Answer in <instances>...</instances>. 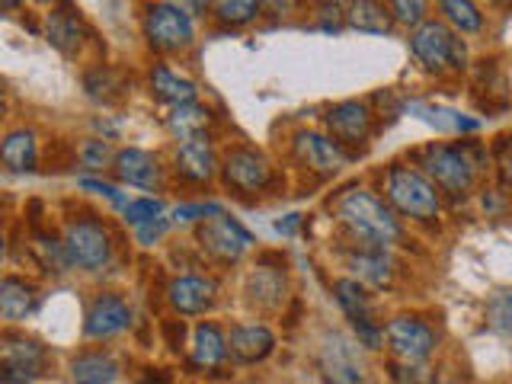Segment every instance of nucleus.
Masks as SVG:
<instances>
[{
  "instance_id": "37",
  "label": "nucleus",
  "mask_w": 512,
  "mask_h": 384,
  "mask_svg": "<svg viewBox=\"0 0 512 384\" xmlns=\"http://www.w3.org/2000/svg\"><path fill=\"white\" fill-rule=\"evenodd\" d=\"M164 215V199H154V196H144V199H132L122 208V218L128 228H138V224H148L154 218Z\"/></svg>"
},
{
  "instance_id": "30",
  "label": "nucleus",
  "mask_w": 512,
  "mask_h": 384,
  "mask_svg": "<svg viewBox=\"0 0 512 384\" xmlns=\"http://www.w3.org/2000/svg\"><path fill=\"white\" fill-rule=\"evenodd\" d=\"M84 90H87L90 100L103 103V106L125 100V93H128L125 74L116 71V68H109V64H96V68H90L84 74Z\"/></svg>"
},
{
  "instance_id": "38",
  "label": "nucleus",
  "mask_w": 512,
  "mask_h": 384,
  "mask_svg": "<svg viewBox=\"0 0 512 384\" xmlns=\"http://www.w3.org/2000/svg\"><path fill=\"white\" fill-rule=\"evenodd\" d=\"M218 215H224V208L218 202H183L170 212L173 224H202V221L218 218Z\"/></svg>"
},
{
  "instance_id": "21",
  "label": "nucleus",
  "mask_w": 512,
  "mask_h": 384,
  "mask_svg": "<svg viewBox=\"0 0 512 384\" xmlns=\"http://www.w3.org/2000/svg\"><path fill=\"white\" fill-rule=\"evenodd\" d=\"M228 352L237 365H260L276 352V333L266 324H234L228 330Z\"/></svg>"
},
{
  "instance_id": "6",
  "label": "nucleus",
  "mask_w": 512,
  "mask_h": 384,
  "mask_svg": "<svg viewBox=\"0 0 512 384\" xmlns=\"http://www.w3.org/2000/svg\"><path fill=\"white\" fill-rule=\"evenodd\" d=\"M221 183L228 192H234L237 199H260L263 192L276 189L279 173L276 164L263 154L260 148L250 144H234L221 157Z\"/></svg>"
},
{
  "instance_id": "3",
  "label": "nucleus",
  "mask_w": 512,
  "mask_h": 384,
  "mask_svg": "<svg viewBox=\"0 0 512 384\" xmlns=\"http://www.w3.org/2000/svg\"><path fill=\"white\" fill-rule=\"evenodd\" d=\"M381 192L404 224H416V228H436L445 215V196L442 189L429 180V176L416 167L394 160L381 176Z\"/></svg>"
},
{
  "instance_id": "18",
  "label": "nucleus",
  "mask_w": 512,
  "mask_h": 384,
  "mask_svg": "<svg viewBox=\"0 0 512 384\" xmlns=\"http://www.w3.org/2000/svg\"><path fill=\"white\" fill-rule=\"evenodd\" d=\"M285 263L279 266H269V256H263L260 263H256L250 272H247V282H244V295H247V304L263 314H272L279 311L285 304Z\"/></svg>"
},
{
  "instance_id": "11",
  "label": "nucleus",
  "mask_w": 512,
  "mask_h": 384,
  "mask_svg": "<svg viewBox=\"0 0 512 384\" xmlns=\"http://www.w3.org/2000/svg\"><path fill=\"white\" fill-rule=\"evenodd\" d=\"M324 125H327V135L340 144V148L356 157L362 154L368 144H372L375 135V112L368 109V103L359 100H343V103H333L324 112Z\"/></svg>"
},
{
  "instance_id": "28",
  "label": "nucleus",
  "mask_w": 512,
  "mask_h": 384,
  "mask_svg": "<svg viewBox=\"0 0 512 384\" xmlns=\"http://www.w3.org/2000/svg\"><path fill=\"white\" fill-rule=\"evenodd\" d=\"M439 20L452 26L458 36H480L487 29V13L477 0H436Z\"/></svg>"
},
{
  "instance_id": "27",
  "label": "nucleus",
  "mask_w": 512,
  "mask_h": 384,
  "mask_svg": "<svg viewBox=\"0 0 512 384\" xmlns=\"http://www.w3.org/2000/svg\"><path fill=\"white\" fill-rule=\"evenodd\" d=\"M346 26L365 36H388L397 23L384 0H352L346 7Z\"/></svg>"
},
{
  "instance_id": "44",
  "label": "nucleus",
  "mask_w": 512,
  "mask_h": 384,
  "mask_svg": "<svg viewBox=\"0 0 512 384\" xmlns=\"http://www.w3.org/2000/svg\"><path fill=\"white\" fill-rule=\"evenodd\" d=\"M298 0H263V10H269L272 16H285L295 10Z\"/></svg>"
},
{
  "instance_id": "23",
  "label": "nucleus",
  "mask_w": 512,
  "mask_h": 384,
  "mask_svg": "<svg viewBox=\"0 0 512 384\" xmlns=\"http://www.w3.org/2000/svg\"><path fill=\"white\" fill-rule=\"evenodd\" d=\"M39 301L42 295L36 282L13 276V272H7L4 282H0V317H4L7 324H20V320L32 317L39 311Z\"/></svg>"
},
{
  "instance_id": "34",
  "label": "nucleus",
  "mask_w": 512,
  "mask_h": 384,
  "mask_svg": "<svg viewBox=\"0 0 512 384\" xmlns=\"http://www.w3.org/2000/svg\"><path fill=\"white\" fill-rule=\"evenodd\" d=\"M116 154L119 151H112L109 138H87L77 148V164L84 167V170H93V173H100L106 167L112 170V164H116Z\"/></svg>"
},
{
  "instance_id": "13",
  "label": "nucleus",
  "mask_w": 512,
  "mask_h": 384,
  "mask_svg": "<svg viewBox=\"0 0 512 384\" xmlns=\"http://www.w3.org/2000/svg\"><path fill=\"white\" fill-rule=\"evenodd\" d=\"M292 157L314 180H333L352 160L327 132H317V128H298L292 135Z\"/></svg>"
},
{
  "instance_id": "25",
  "label": "nucleus",
  "mask_w": 512,
  "mask_h": 384,
  "mask_svg": "<svg viewBox=\"0 0 512 384\" xmlns=\"http://www.w3.org/2000/svg\"><path fill=\"white\" fill-rule=\"evenodd\" d=\"M0 164L10 173H32L39 167V135L32 128H13L0 144Z\"/></svg>"
},
{
  "instance_id": "31",
  "label": "nucleus",
  "mask_w": 512,
  "mask_h": 384,
  "mask_svg": "<svg viewBox=\"0 0 512 384\" xmlns=\"http://www.w3.org/2000/svg\"><path fill=\"white\" fill-rule=\"evenodd\" d=\"M333 298L340 304V311L346 320H362V317H375V301L368 295V285L359 279H336L333 282Z\"/></svg>"
},
{
  "instance_id": "45",
  "label": "nucleus",
  "mask_w": 512,
  "mask_h": 384,
  "mask_svg": "<svg viewBox=\"0 0 512 384\" xmlns=\"http://www.w3.org/2000/svg\"><path fill=\"white\" fill-rule=\"evenodd\" d=\"M141 384H170V375L164 372V368H148L141 378Z\"/></svg>"
},
{
  "instance_id": "2",
  "label": "nucleus",
  "mask_w": 512,
  "mask_h": 384,
  "mask_svg": "<svg viewBox=\"0 0 512 384\" xmlns=\"http://www.w3.org/2000/svg\"><path fill=\"white\" fill-rule=\"evenodd\" d=\"M333 218L349 237L352 247L391 250L407 240V224L384 202V196L365 186H349L346 192H340L333 202Z\"/></svg>"
},
{
  "instance_id": "47",
  "label": "nucleus",
  "mask_w": 512,
  "mask_h": 384,
  "mask_svg": "<svg viewBox=\"0 0 512 384\" xmlns=\"http://www.w3.org/2000/svg\"><path fill=\"white\" fill-rule=\"evenodd\" d=\"M352 4V0H317V7H349Z\"/></svg>"
},
{
  "instance_id": "33",
  "label": "nucleus",
  "mask_w": 512,
  "mask_h": 384,
  "mask_svg": "<svg viewBox=\"0 0 512 384\" xmlns=\"http://www.w3.org/2000/svg\"><path fill=\"white\" fill-rule=\"evenodd\" d=\"M263 13V0H212V16L218 26L244 29Z\"/></svg>"
},
{
  "instance_id": "26",
  "label": "nucleus",
  "mask_w": 512,
  "mask_h": 384,
  "mask_svg": "<svg viewBox=\"0 0 512 384\" xmlns=\"http://www.w3.org/2000/svg\"><path fill=\"white\" fill-rule=\"evenodd\" d=\"M148 87H151V96L157 103H167V106H183V103H192L199 96V87L192 84L189 77L176 74L170 64H154L148 71Z\"/></svg>"
},
{
  "instance_id": "24",
  "label": "nucleus",
  "mask_w": 512,
  "mask_h": 384,
  "mask_svg": "<svg viewBox=\"0 0 512 384\" xmlns=\"http://www.w3.org/2000/svg\"><path fill=\"white\" fill-rule=\"evenodd\" d=\"M71 384H112L122 375L119 359L109 349H84L68 365Z\"/></svg>"
},
{
  "instance_id": "29",
  "label": "nucleus",
  "mask_w": 512,
  "mask_h": 384,
  "mask_svg": "<svg viewBox=\"0 0 512 384\" xmlns=\"http://www.w3.org/2000/svg\"><path fill=\"white\" fill-rule=\"evenodd\" d=\"M212 122H215L212 109L192 100V103H183V106H173V112L167 116V132H170L176 141H189V138L208 135V128H212Z\"/></svg>"
},
{
  "instance_id": "42",
  "label": "nucleus",
  "mask_w": 512,
  "mask_h": 384,
  "mask_svg": "<svg viewBox=\"0 0 512 384\" xmlns=\"http://www.w3.org/2000/svg\"><path fill=\"white\" fill-rule=\"evenodd\" d=\"M80 189H87V192H96V196H103L112 208H119V212H122V208H125L128 202H132V199L125 196V192H119L116 186H109V183H103V180H93V176H84V180H80Z\"/></svg>"
},
{
  "instance_id": "22",
  "label": "nucleus",
  "mask_w": 512,
  "mask_h": 384,
  "mask_svg": "<svg viewBox=\"0 0 512 384\" xmlns=\"http://www.w3.org/2000/svg\"><path fill=\"white\" fill-rule=\"evenodd\" d=\"M228 359H231L228 333H224L215 320H199V324L192 327V336H189V362H192V368L212 372V368H221Z\"/></svg>"
},
{
  "instance_id": "39",
  "label": "nucleus",
  "mask_w": 512,
  "mask_h": 384,
  "mask_svg": "<svg viewBox=\"0 0 512 384\" xmlns=\"http://www.w3.org/2000/svg\"><path fill=\"white\" fill-rule=\"evenodd\" d=\"M493 167H496V180L512 196V132L500 135L493 144Z\"/></svg>"
},
{
  "instance_id": "49",
  "label": "nucleus",
  "mask_w": 512,
  "mask_h": 384,
  "mask_svg": "<svg viewBox=\"0 0 512 384\" xmlns=\"http://www.w3.org/2000/svg\"><path fill=\"white\" fill-rule=\"evenodd\" d=\"M20 4H23V0H0V7H4L7 13H10V10H16Z\"/></svg>"
},
{
  "instance_id": "4",
  "label": "nucleus",
  "mask_w": 512,
  "mask_h": 384,
  "mask_svg": "<svg viewBox=\"0 0 512 384\" xmlns=\"http://www.w3.org/2000/svg\"><path fill=\"white\" fill-rule=\"evenodd\" d=\"M410 55L420 64V71L429 77H461L471 68V48L468 39L458 36V32L442 23L439 16H432L423 26H416L410 32Z\"/></svg>"
},
{
  "instance_id": "12",
  "label": "nucleus",
  "mask_w": 512,
  "mask_h": 384,
  "mask_svg": "<svg viewBox=\"0 0 512 384\" xmlns=\"http://www.w3.org/2000/svg\"><path fill=\"white\" fill-rule=\"evenodd\" d=\"M196 244L212 263L234 266V263H240V256H244L256 240L237 218L218 215V218H208V221L196 224Z\"/></svg>"
},
{
  "instance_id": "20",
  "label": "nucleus",
  "mask_w": 512,
  "mask_h": 384,
  "mask_svg": "<svg viewBox=\"0 0 512 384\" xmlns=\"http://www.w3.org/2000/svg\"><path fill=\"white\" fill-rule=\"evenodd\" d=\"M346 266L352 279H359L368 288H391L397 279V260L384 247H349Z\"/></svg>"
},
{
  "instance_id": "14",
  "label": "nucleus",
  "mask_w": 512,
  "mask_h": 384,
  "mask_svg": "<svg viewBox=\"0 0 512 384\" xmlns=\"http://www.w3.org/2000/svg\"><path fill=\"white\" fill-rule=\"evenodd\" d=\"M132 327V304L119 292H96L84 311V336L93 343H106Z\"/></svg>"
},
{
  "instance_id": "43",
  "label": "nucleus",
  "mask_w": 512,
  "mask_h": 384,
  "mask_svg": "<svg viewBox=\"0 0 512 384\" xmlns=\"http://www.w3.org/2000/svg\"><path fill=\"white\" fill-rule=\"evenodd\" d=\"M164 333H167V343H170L173 352H176V349H183V333H186L183 320H167V324H164Z\"/></svg>"
},
{
  "instance_id": "19",
  "label": "nucleus",
  "mask_w": 512,
  "mask_h": 384,
  "mask_svg": "<svg viewBox=\"0 0 512 384\" xmlns=\"http://www.w3.org/2000/svg\"><path fill=\"white\" fill-rule=\"evenodd\" d=\"M112 173H116V180L125 183V186H135V189H164V164H160V157L144 151V148H122L116 154V164H112Z\"/></svg>"
},
{
  "instance_id": "10",
  "label": "nucleus",
  "mask_w": 512,
  "mask_h": 384,
  "mask_svg": "<svg viewBox=\"0 0 512 384\" xmlns=\"http://www.w3.org/2000/svg\"><path fill=\"white\" fill-rule=\"evenodd\" d=\"M317 372L327 384H365L368 365L362 343L346 333H324L317 346Z\"/></svg>"
},
{
  "instance_id": "15",
  "label": "nucleus",
  "mask_w": 512,
  "mask_h": 384,
  "mask_svg": "<svg viewBox=\"0 0 512 384\" xmlns=\"http://www.w3.org/2000/svg\"><path fill=\"white\" fill-rule=\"evenodd\" d=\"M173 173L180 176L186 186H208L221 176V157L212 148V138L199 135L180 141L173 151Z\"/></svg>"
},
{
  "instance_id": "17",
  "label": "nucleus",
  "mask_w": 512,
  "mask_h": 384,
  "mask_svg": "<svg viewBox=\"0 0 512 384\" xmlns=\"http://www.w3.org/2000/svg\"><path fill=\"white\" fill-rule=\"evenodd\" d=\"M167 304L180 317H202L218 304V282L212 276H176L167 285Z\"/></svg>"
},
{
  "instance_id": "5",
  "label": "nucleus",
  "mask_w": 512,
  "mask_h": 384,
  "mask_svg": "<svg viewBox=\"0 0 512 384\" xmlns=\"http://www.w3.org/2000/svg\"><path fill=\"white\" fill-rule=\"evenodd\" d=\"M61 244L68 250L71 266L84 272H103L116 256V237H112L109 224L90 212L64 218Z\"/></svg>"
},
{
  "instance_id": "48",
  "label": "nucleus",
  "mask_w": 512,
  "mask_h": 384,
  "mask_svg": "<svg viewBox=\"0 0 512 384\" xmlns=\"http://www.w3.org/2000/svg\"><path fill=\"white\" fill-rule=\"evenodd\" d=\"M487 4L496 10H512V0H487Z\"/></svg>"
},
{
  "instance_id": "46",
  "label": "nucleus",
  "mask_w": 512,
  "mask_h": 384,
  "mask_svg": "<svg viewBox=\"0 0 512 384\" xmlns=\"http://www.w3.org/2000/svg\"><path fill=\"white\" fill-rule=\"evenodd\" d=\"M298 224H301V215H285L282 221H276V231L279 234H295Z\"/></svg>"
},
{
  "instance_id": "36",
  "label": "nucleus",
  "mask_w": 512,
  "mask_h": 384,
  "mask_svg": "<svg viewBox=\"0 0 512 384\" xmlns=\"http://www.w3.org/2000/svg\"><path fill=\"white\" fill-rule=\"evenodd\" d=\"M388 381L391 384H436V372L429 368V362L388 359Z\"/></svg>"
},
{
  "instance_id": "41",
  "label": "nucleus",
  "mask_w": 512,
  "mask_h": 384,
  "mask_svg": "<svg viewBox=\"0 0 512 384\" xmlns=\"http://www.w3.org/2000/svg\"><path fill=\"white\" fill-rule=\"evenodd\" d=\"M173 228V218H154V221H148V224H138L135 228V240L141 247H154L157 240H164L167 237V231Z\"/></svg>"
},
{
  "instance_id": "16",
  "label": "nucleus",
  "mask_w": 512,
  "mask_h": 384,
  "mask_svg": "<svg viewBox=\"0 0 512 384\" xmlns=\"http://www.w3.org/2000/svg\"><path fill=\"white\" fill-rule=\"evenodd\" d=\"M45 39L64 58H77L84 52V45L90 39V26L84 23V16H80V10L71 0H61L55 10L45 13Z\"/></svg>"
},
{
  "instance_id": "35",
  "label": "nucleus",
  "mask_w": 512,
  "mask_h": 384,
  "mask_svg": "<svg viewBox=\"0 0 512 384\" xmlns=\"http://www.w3.org/2000/svg\"><path fill=\"white\" fill-rule=\"evenodd\" d=\"M384 4H388L394 23L404 26L407 32L432 20V0H384Z\"/></svg>"
},
{
  "instance_id": "40",
  "label": "nucleus",
  "mask_w": 512,
  "mask_h": 384,
  "mask_svg": "<svg viewBox=\"0 0 512 384\" xmlns=\"http://www.w3.org/2000/svg\"><path fill=\"white\" fill-rule=\"evenodd\" d=\"M487 324L500 333H512V292L490 298L487 304Z\"/></svg>"
},
{
  "instance_id": "9",
  "label": "nucleus",
  "mask_w": 512,
  "mask_h": 384,
  "mask_svg": "<svg viewBox=\"0 0 512 384\" xmlns=\"http://www.w3.org/2000/svg\"><path fill=\"white\" fill-rule=\"evenodd\" d=\"M442 336L423 314H397L384 324V346L391 359L400 362H429L439 352Z\"/></svg>"
},
{
  "instance_id": "32",
  "label": "nucleus",
  "mask_w": 512,
  "mask_h": 384,
  "mask_svg": "<svg viewBox=\"0 0 512 384\" xmlns=\"http://www.w3.org/2000/svg\"><path fill=\"white\" fill-rule=\"evenodd\" d=\"M413 112H420V119L429 122L432 128H439V132H452V135H461V138L477 135L480 125H484L480 119H468V116H461V112H455V109L426 106V103H413Z\"/></svg>"
},
{
  "instance_id": "8",
  "label": "nucleus",
  "mask_w": 512,
  "mask_h": 384,
  "mask_svg": "<svg viewBox=\"0 0 512 384\" xmlns=\"http://www.w3.org/2000/svg\"><path fill=\"white\" fill-rule=\"evenodd\" d=\"M141 32H144L148 48L157 55H180L196 45V23H192V13L176 4H167V0L144 7Z\"/></svg>"
},
{
  "instance_id": "1",
  "label": "nucleus",
  "mask_w": 512,
  "mask_h": 384,
  "mask_svg": "<svg viewBox=\"0 0 512 384\" xmlns=\"http://www.w3.org/2000/svg\"><path fill=\"white\" fill-rule=\"evenodd\" d=\"M493 160L477 138L461 141H429L413 154L410 164L420 167L432 183L442 189L445 202H464L480 186V173Z\"/></svg>"
},
{
  "instance_id": "7",
  "label": "nucleus",
  "mask_w": 512,
  "mask_h": 384,
  "mask_svg": "<svg viewBox=\"0 0 512 384\" xmlns=\"http://www.w3.org/2000/svg\"><path fill=\"white\" fill-rule=\"evenodd\" d=\"M52 362V352L36 336L10 327L0 336V384H36Z\"/></svg>"
}]
</instances>
